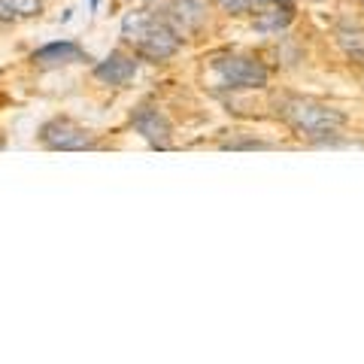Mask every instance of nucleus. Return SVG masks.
Instances as JSON below:
<instances>
[{"label": "nucleus", "instance_id": "1", "mask_svg": "<svg viewBox=\"0 0 364 364\" xmlns=\"http://www.w3.org/2000/svg\"><path fill=\"white\" fill-rule=\"evenodd\" d=\"M277 112L301 136H310V140L331 136L334 131L343 128V122H346V116L340 109L318 104V100H310V97H282L277 104Z\"/></svg>", "mask_w": 364, "mask_h": 364}, {"label": "nucleus", "instance_id": "2", "mask_svg": "<svg viewBox=\"0 0 364 364\" xmlns=\"http://www.w3.org/2000/svg\"><path fill=\"white\" fill-rule=\"evenodd\" d=\"M122 37L136 46L143 58L152 61H167L173 58L179 49V37L167 25L155 21L149 13H128L122 21Z\"/></svg>", "mask_w": 364, "mask_h": 364}, {"label": "nucleus", "instance_id": "3", "mask_svg": "<svg viewBox=\"0 0 364 364\" xmlns=\"http://www.w3.org/2000/svg\"><path fill=\"white\" fill-rule=\"evenodd\" d=\"M215 76L222 79V85L231 88H261L267 85V67L255 58H243V55H228L213 64Z\"/></svg>", "mask_w": 364, "mask_h": 364}, {"label": "nucleus", "instance_id": "4", "mask_svg": "<svg viewBox=\"0 0 364 364\" xmlns=\"http://www.w3.org/2000/svg\"><path fill=\"white\" fill-rule=\"evenodd\" d=\"M40 143L55 152H82L95 146V136L85 128H79L70 119H52L40 128Z\"/></svg>", "mask_w": 364, "mask_h": 364}, {"label": "nucleus", "instance_id": "5", "mask_svg": "<svg viewBox=\"0 0 364 364\" xmlns=\"http://www.w3.org/2000/svg\"><path fill=\"white\" fill-rule=\"evenodd\" d=\"M131 122H134L136 134H143V136H146V143L155 146V149H167L170 140H173V136H170V134H173V131H170V122H167L158 109H152V107L134 109Z\"/></svg>", "mask_w": 364, "mask_h": 364}, {"label": "nucleus", "instance_id": "6", "mask_svg": "<svg viewBox=\"0 0 364 364\" xmlns=\"http://www.w3.org/2000/svg\"><path fill=\"white\" fill-rule=\"evenodd\" d=\"M95 76L100 79V82H107V85H128L131 79L136 76V61L128 58V55H122V52H112L107 61H100L95 67Z\"/></svg>", "mask_w": 364, "mask_h": 364}, {"label": "nucleus", "instance_id": "7", "mask_svg": "<svg viewBox=\"0 0 364 364\" xmlns=\"http://www.w3.org/2000/svg\"><path fill=\"white\" fill-rule=\"evenodd\" d=\"M82 58V49L76 43H49L33 52V61L40 67H58V64H73Z\"/></svg>", "mask_w": 364, "mask_h": 364}, {"label": "nucleus", "instance_id": "8", "mask_svg": "<svg viewBox=\"0 0 364 364\" xmlns=\"http://www.w3.org/2000/svg\"><path fill=\"white\" fill-rule=\"evenodd\" d=\"M170 13H173V21L182 31H195L207 21V4L203 0H176Z\"/></svg>", "mask_w": 364, "mask_h": 364}, {"label": "nucleus", "instance_id": "9", "mask_svg": "<svg viewBox=\"0 0 364 364\" xmlns=\"http://www.w3.org/2000/svg\"><path fill=\"white\" fill-rule=\"evenodd\" d=\"M289 21H291V9L286 4H273L267 13H258L255 31H261V33H279L282 28H289Z\"/></svg>", "mask_w": 364, "mask_h": 364}, {"label": "nucleus", "instance_id": "10", "mask_svg": "<svg viewBox=\"0 0 364 364\" xmlns=\"http://www.w3.org/2000/svg\"><path fill=\"white\" fill-rule=\"evenodd\" d=\"M40 0H0V21L13 18H31L40 13Z\"/></svg>", "mask_w": 364, "mask_h": 364}, {"label": "nucleus", "instance_id": "11", "mask_svg": "<svg viewBox=\"0 0 364 364\" xmlns=\"http://www.w3.org/2000/svg\"><path fill=\"white\" fill-rule=\"evenodd\" d=\"M340 43L355 61L364 64V33L361 31H340Z\"/></svg>", "mask_w": 364, "mask_h": 364}, {"label": "nucleus", "instance_id": "12", "mask_svg": "<svg viewBox=\"0 0 364 364\" xmlns=\"http://www.w3.org/2000/svg\"><path fill=\"white\" fill-rule=\"evenodd\" d=\"M219 4L228 13H249V9L255 6V0H219Z\"/></svg>", "mask_w": 364, "mask_h": 364}, {"label": "nucleus", "instance_id": "13", "mask_svg": "<svg viewBox=\"0 0 364 364\" xmlns=\"http://www.w3.org/2000/svg\"><path fill=\"white\" fill-rule=\"evenodd\" d=\"M258 4H289V0H255V6Z\"/></svg>", "mask_w": 364, "mask_h": 364}, {"label": "nucleus", "instance_id": "14", "mask_svg": "<svg viewBox=\"0 0 364 364\" xmlns=\"http://www.w3.org/2000/svg\"><path fill=\"white\" fill-rule=\"evenodd\" d=\"M91 9H97V0H91Z\"/></svg>", "mask_w": 364, "mask_h": 364}]
</instances>
